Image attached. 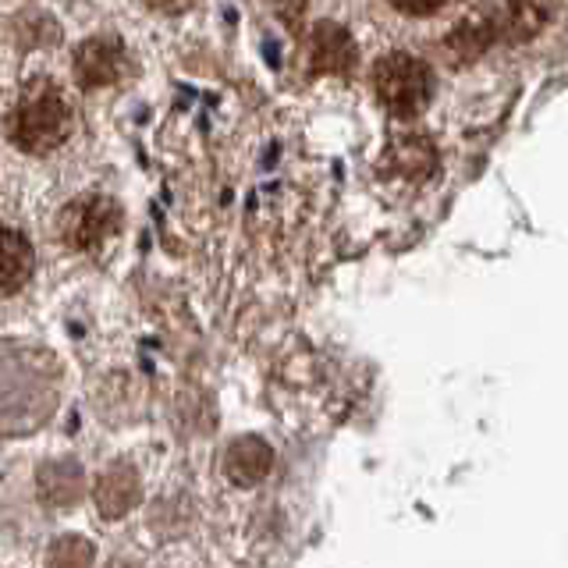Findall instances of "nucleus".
Here are the masks:
<instances>
[{
    "label": "nucleus",
    "instance_id": "f257e3e1",
    "mask_svg": "<svg viewBox=\"0 0 568 568\" xmlns=\"http://www.w3.org/2000/svg\"><path fill=\"white\" fill-rule=\"evenodd\" d=\"M75 129V114L71 103L58 93L53 85L40 82L32 85L22 97V103L14 106V114L8 121V135L18 150L26 153H50Z\"/></svg>",
    "mask_w": 568,
    "mask_h": 568
},
{
    "label": "nucleus",
    "instance_id": "f03ea898",
    "mask_svg": "<svg viewBox=\"0 0 568 568\" xmlns=\"http://www.w3.org/2000/svg\"><path fill=\"white\" fill-rule=\"evenodd\" d=\"M373 93L395 118H416L434 97V71L413 53H387L373 68Z\"/></svg>",
    "mask_w": 568,
    "mask_h": 568
},
{
    "label": "nucleus",
    "instance_id": "7ed1b4c3",
    "mask_svg": "<svg viewBox=\"0 0 568 568\" xmlns=\"http://www.w3.org/2000/svg\"><path fill=\"white\" fill-rule=\"evenodd\" d=\"M118 203L106 200L100 192H89L82 200L68 203L64 213H61V239L68 248H75V253H97L103 248V242L118 231Z\"/></svg>",
    "mask_w": 568,
    "mask_h": 568
},
{
    "label": "nucleus",
    "instance_id": "20e7f679",
    "mask_svg": "<svg viewBox=\"0 0 568 568\" xmlns=\"http://www.w3.org/2000/svg\"><path fill=\"white\" fill-rule=\"evenodd\" d=\"M129 71H132V58L114 36H93V40H85L75 50V79L85 89L118 85L129 79Z\"/></svg>",
    "mask_w": 568,
    "mask_h": 568
},
{
    "label": "nucleus",
    "instance_id": "39448f33",
    "mask_svg": "<svg viewBox=\"0 0 568 568\" xmlns=\"http://www.w3.org/2000/svg\"><path fill=\"white\" fill-rule=\"evenodd\" d=\"M381 171H384V178H390V182H398V185H423L426 178H434V171H437L434 142L416 132L390 139L381 156Z\"/></svg>",
    "mask_w": 568,
    "mask_h": 568
},
{
    "label": "nucleus",
    "instance_id": "423d86ee",
    "mask_svg": "<svg viewBox=\"0 0 568 568\" xmlns=\"http://www.w3.org/2000/svg\"><path fill=\"white\" fill-rule=\"evenodd\" d=\"M355 68L352 36L334 22H316L310 32V71L313 75H348Z\"/></svg>",
    "mask_w": 568,
    "mask_h": 568
},
{
    "label": "nucleus",
    "instance_id": "0eeeda50",
    "mask_svg": "<svg viewBox=\"0 0 568 568\" xmlns=\"http://www.w3.org/2000/svg\"><path fill=\"white\" fill-rule=\"evenodd\" d=\"M93 497H97V508H100L103 519H124L142 497L139 473L129 466V462H114L111 469L100 473Z\"/></svg>",
    "mask_w": 568,
    "mask_h": 568
},
{
    "label": "nucleus",
    "instance_id": "6e6552de",
    "mask_svg": "<svg viewBox=\"0 0 568 568\" xmlns=\"http://www.w3.org/2000/svg\"><path fill=\"white\" fill-rule=\"evenodd\" d=\"M505 18L494 14V11H476L469 14L466 22H458V29L444 40V50H448V61L452 64H469L484 53L497 36H501Z\"/></svg>",
    "mask_w": 568,
    "mask_h": 568
},
{
    "label": "nucleus",
    "instance_id": "1a4fd4ad",
    "mask_svg": "<svg viewBox=\"0 0 568 568\" xmlns=\"http://www.w3.org/2000/svg\"><path fill=\"white\" fill-rule=\"evenodd\" d=\"M271 466H274V452L263 437H239L224 452V476L235 487H256L271 473Z\"/></svg>",
    "mask_w": 568,
    "mask_h": 568
},
{
    "label": "nucleus",
    "instance_id": "9d476101",
    "mask_svg": "<svg viewBox=\"0 0 568 568\" xmlns=\"http://www.w3.org/2000/svg\"><path fill=\"white\" fill-rule=\"evenodd\" d=\"M32 266H36V256H32L29 239L22 231L0 224V298L22 292L32 277Z\"/></svg>",
    "mask_w": 568,
    "mask_h": 568
},
{
    "label": "nucleus",
    "instance_id": "9b49d317",
    "mask_svg": "<svg viewBox=\"0 0 568 568\" xmlns=\"http://www.w3.org/2000/svg\"><path fill=\"white\" fill-rule=\"evenodd\" d=\"M36 484H40V497L50 508H71V505H79L85 494V476L75 458L47 462V466H40Z\"/></svg>",
    "mask_w": 568,
    "mask_h": 568
},
{
    "label": "nucleus",
    "instance_id": "f8f14e48",
    "mask_svg": "<svg viewBox=\"0 0 568 568\" xmlns=\"http://www.w3.org/2000/svg\"><path fill=\"white\" fill-rule=\"evenodd\" d=\"M558 11V0H508L505 26L511 40H532Z\"/></svg>",
    "mask_w": 568,
    "mask_h": 568
},
{
    "label": "nucleus",
    "instance_id": "ddd939ff",
    "mask_svg": "<svg viewBox=\"0 0 568 568\" xmlns=\"http://www.w3.org/2000/svg\"><path fill=\"white\" fill-rule=\"evenodd\" d=\"M93 561H97V547L85 537H75V532H68V537L53 544L47 558L50 568H93Z\"/></svg>",
    "mask_w": 568,
    "mask_h": 568
},
{
    "label": "nucleus",
    "instance_id": "4468645a",
    "mask_svg": "<svg viewBox=\"0 0 568 568\" xmlns=\"http://www.w3.org/2000/svg\"><path fill=\"white\" fill-rule=\"evenodd\" d=\"M398 11H405V14H434V11H440L448 0H390Z\"/></svg>",
    "mask_w": 568,
    "mask_h": 568
},
{
    "label": "nucleus",
    "instance_id": "2eb2a0df",
    "mask_svg": "<svg viewBox=\"0 0 568 568\" xmlns=\"http://www.w3.org/2000/svg\"><path fill=\"white\" fill-rule=\"evenodd\" d=\"M150 8H156V11H168V14H174V11H185V8H192L195 0H146Z\"/></svg>",
    "mask_w": 568,
    "mask_h": 568
},
{
    "label": "nucleus",
    "instance_id": "dca6fc26",
    "mask_svg": "<svg viewBox=\"0 0 568 568\" xmlns=\"http://www.w3.org/2000/svg\"><path fill=\"white\" fill-rule=\"evenodd\" d=\"M111 568H139V565H135V561H124V558H118V561H114Z\"/></svg>",
    "mask_w": 568,
    "mask_h": 568
}]
</instances>
